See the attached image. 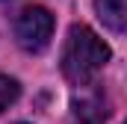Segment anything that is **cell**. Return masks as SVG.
Listing matches in <instances>:
<instances>
[{
  "label": "cell",
  "mask_w": 127,
  "mask_h": 124,
  "mask_svg": "<svg viewBox=\"0 0 127 124\" xmlns=\"http://www.w3.org/2000/svg\"><path fill=\"white\" fill-rule=\"evenodd\" d=\"M18 94H21L18 80H12V77L0 74V112H3V109H9V106L18 100Z\"/></svg>",
  "instance_id": "cell-5"
},
{
  "label": "cell",
  "mask_w": 127,
  "mask_h": 124,
  "mask_svg": "<svg viewBox=\"0 0 127 124\" xmlns=\"http://www.w3.org/2000/svg\"><path fill=\"white\" fill-rule=\"evenodd\" d=\"M50 35H53V15L47 9H41V6H30L15 18V38L30 53L44 50Z\"/></svg>",
  "instance_id": "cell-2"
},
{
  "label": "cell",
  "mask_w": 127,
  "mask_h": 124,
  "mask_svg": "<svg viewBox=\"0 0 127 124\" xmlns=\"http://www.w3.org/2000/svg\"><path fill=\"white\" fill-rule=\"evenodd\" d=\"M109 115L100 92H92L89 97L74 100V124H103Z\"/></svg>",
  "instance_id": "cell-3"
},
{
  "label": "cell",
  "mask_w": 127,
  "mask_h": 124,
  "mask_svg": "<svg viewBox=\"0 0 127 124\" xmlns=\"http://www.w3.org/2000/svg\"><path fill=\"white\" fill-rule=\"evenodd\" d=\"M62 74L74 86H89L95 74L109 62V47L100 41L92 27L74 24L68 30V38L62 44Z\"/></svg>",
  "instance_id": "cell-1"
},
{
  "label": "cell",
  "mask_w": 127,
  "mask_h": 124,
  "mask_svg": "<svg viewBox=\"0 0 127 124\" xmlns=\"http://www.w3.org/2000/svg\"><path fill=\"white\" fill-rule=\"evenodd\" d=\"M95 9L103 27H109L112 32L127 30V0H95Z\"/></svg>",
  "instance_id": "cell-4"
}]
</instances>
